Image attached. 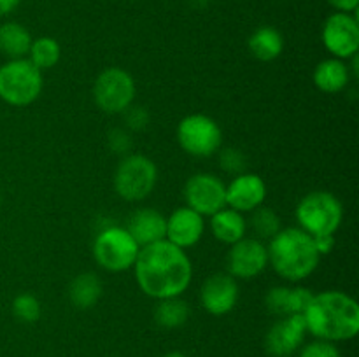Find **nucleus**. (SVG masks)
Instances as JSON below:
<instances>
[{"label":"nucleus","instance_id":"obj_1","mask_svg":"<svg viewBox=\"0 0 359 357\" xmlns=\"http://www.w3.org/2000/svg\"><path fill=\"white\" fill-rule=\"evenodd\" d=\"M133 270L140 290L154 300L182 296L193 279L189 255L168 240L140 247Z\"/></svg>","mask_w":359,"mask_h":357},{"label":"nucleus","instance_id":"obj_2","mask_svg":"<svg viewBox=\"0 0 359 357\" xmlns=\"http://www.w3.org/2000/svg\"><path fill=\"white\" fill-rule=\"evenodd\" d=\"M305 328L326 342H346L359 332V304L342 290H323L304 310Z\"/></svg>","mask_w":359,"mask_h":357},{"label":"nucleus","instance_id":"obj_3","mask_svg":"<svg viewBox=\"0 0 359 357\" xmlns=\"http://www.w3.org/2000/svg\"><path fill=\"white\" fill-rule=\"evenodd\" d=\"M269 265L280 279L302 282L318 270L323 255L314 238L300 227H284L269 244Z\"/></svg>","mask_w":359,"mask_h":357},{"label":"nucleus","instance_id":"obj_4","mask_svg":"<svg viewBox=\"0 0 359 357\" xmlns=\"http://www.w3.org/2000/svg\"><path fill=\"white\" fill-rule=\"evenodd\" d=\"M300 230L312 238L335 234L344 219L340 200L330 191H312L300 200L294 210Z\"/></svg>","mask_w":359,"mask_h":357},{"label":"nucleus","instance_id":"obj_5","mask_svg":"<svg viewBox=\"0 0 359 357\" xmlns=\"http://www.w3.org/2000/svg\"><path fill=\"white\" fill-rule=\"evenodd\" d=\"M42 70L28 58L9 59L0 65V100L11 107L32 105L42 93Z\"/></svg>","mask_w":359,"mask_h":357},{"label":"nucleus","instance_id":"obj_6","mask_svg":"<svg viewBox=\"0 0 359 357\" xmlns=\"http://www.w3.org/2000/svg\"><path fill=\"white\" fill-rule=\"evenodd\" d=\"M158 181V168L144 154H128L114 172V189L126 202H142L153 192Z\"/></svg>","mask_w":359,"mask_h":357},{"label":"nucleus","instance_id":"obj_7","mask_svg":"<svg viewBox=\"0 0 359 357\" xmlns=\"http://www.w3.org/2000/svg\"><path fill=\"white\" fill-rule=\"evenodd\" d=\"M139 251V244L133 240L128 230L121 226L105 227L93 241L95 261L107 272L118 273L133 268Z\"/></svg>","mask_w":359,"mask_h":357},{"label":"nucleus","instance_id":"obj_8","mask_svg":"<svg viewBox=\"0 0 359 357\" xmlns=\"http://www.w3.org/2000/svg\"><path fill=\"white\" fill-rule=\"evenodd\" d=\"M137 86L133 77L119 66L102 70L93 84V98L98 108L107 114H123L135 100Z\"/></svg>","mask_w":359,"mask_h":357},{"label":"nucleus","instance_id":"obj_9","mask_svg":"<svg viewBox=\"0 0 359 357\" xmlns=\"http://www.w3.org/2000/svg\"><path fill=\"white\" fill-rule=\"evenodd\" d=\"M177 142L184 153L195 158H209L219 150L223 132L216 119L205 114H189L177 126Z\"/></svg>","mask_w":359,"mask_h":357},{"label":"nucleus","instance_id":"obj_10","mask_svg":"<svg viewBox=\"0 0 359 357\" xmlns=\"http://www.w3.org/2000/svg\"><path fill=\"white\" fill-rule=\"evenodd\" d=\"M184 202L200 216L210 217L226 206V186L217 175L200 172L186 181Z\"/></svg>","mask_w":359,"mask_h":357},{"label":"nucleus","instance_id":"obj_11","mask_svg":"<svg viewBox=\"0 0 359 357\" xmlns=\"http://www.w3.org/2000/svg\"><path fill=\"white\" fill-rule=\"evenodd\" d=\"M323 44L335 58L347 62L359 51V23L353 13H335L323 24Z\"/></svg>","mask_w":359,"mask_h":357},{"label":"nucleus","instance_id":"obj_12","mask_svg":"<svg viewBox=\"0 0 359 357\" xmlns=\"http://www.w3.org/2000/svg\"><path fill=\"white\" fill-rule=\"evenodd\" d=\"M269 266V248L259 238L244 237L230 245L226 254V270L233 279H256Z\"/></svg>","mask_w":359,"mask_h":357},{"label":"nucleus","instance_id":"obj_13","mask_svg":"<svg viewBox=\"0 0 359 357\" xmlns=\"http://www.w3.org/2000/svg\"><path fill=\"white\" fill-rule=\"evenodd\" d=\"M238 301L237 279L230 273H214L207 276L200 289V303L210 315H226Z\"/></svg>","mask_w":359,"mask_h":357},{"label":"nucleus","instance_id":"obj_14","mask_svg":"<svg viewBox=\"0 0 359 357\" xmlns=\"http://www.w3.org/2000/svg\"><path fill=\"white\" fill-rule=\"evenodd\" d=\"M305 328L304 315H290L280 317L265 336V349L273 357H287L297 352L304 343Z\"/></svg>","mask_w":359,"mask_h":357},{"label":"nucleus","instance_id":"obj_15","mask_svg":"<svg viewBox=\"0 0 359 357\" xmlns=\"http://www.w3.org/2000/svg\"><path fill=\"white\" fill-rule=\"evenodd\" d=\"M266 198V184L258 174L244 172L226 186V206L245 214L262 206Z\"/></svg>","mask_w":359,"mask_h":357},{"label":"nucleus","instance_id":"obj_16","mask_svg":"<svg viewBox=\"0 0 359 357\" xmlns=\"http://www.w3.org/2000/svg\"><path fill=\"white\" fill-rule=\"evenodd\" d=\"M205 231L203 216L191 210L189 206H181L167 217V234L165 240L181 248H191L198 244Z\"/></svg>","mask_w":359,"mask_h":357},{"label":"nucleus","instance_id":"obj_17","mask_svg":"<svg viewBox=\"0 0 359 357\" xmlns=\"http://www.w3.org/2000/svg\"><path fill=\"white\" fill-rule=\"evenodd\" d=\"M126 230L139 247L165 240L167 234V217L154 209H139L130 216Z\"/></svg>","mask_w":359,"mask_h":357},{"label":"nucleus","instance_id":"obj_18","mask_svg":"<svg viewBox=\"0 0 359 357\" xmlns=\"http://www.w3.org/2000/svg\"><path fill=\"white\" fill-rule=\"evenodd\" d=\"M312 296L314 293L307 287L277 286L266 293L265 304L270 314L277 317H290V315L304 314Z\"/></svg>","mask_w":359,"mask_h":357},{"label":"nucleus","instance_id":"obj_19","mask_svg":"<svg viewBox=\"0 0 359 357\" xmlns=\"http://www.w3.org/2000/svg\"><path fill=\"white\" fill-rule=\"evenodd\" d=\"M312 79H314V84L318 86V90L323 91V93H340V91L346 90L351 80L349 65H347V62L339 58L323 59L316 66Z\"/></svg>","mask_w":359,"mask_h":357},{"label":"nucleus","instance_id":"obj_20","mask_svg":"<svg viewBox=\"0 0 359 357\" xmlns=\"http://www.w3.org/2000/svg\"><path fill=\"white\" fill-rule=\"evenodd\" d=\"M210 231L214 238L226 245H233L235 241L242 240L248 231V220L241 212L224 206L219 212L210 216Z\"/></svg>","mask_w":359,"mask_h":357},{"label":"nucleus","instance_id":"obj_21","mask_svg":"<svg viewBox=\"0 0 359 357\" xmlns=\"http://www.w3.org/2000/svg\"><path fill=\"white\" fill-rule=\"evenodd\" d=\"M251 55L259 62H273L284 51V37L277 28L259 27L248 38Z\"/></svg>","mask_w":359,"mask_h":357},{"label":"nucleus","instance_id":"obj_22","mask_svg":"<svg viewBox=\"0 0 359 357\" xmlns=\"http://www.w3.org/2000/svg\"><path fill=\"white\" fill-rule=\"evenodd\" d=\"M102 293H104L102 280L98 279V275H95L91 272L74 276V280L69 286L70 303L76 308H79V310H90V308H93L102 298Z\"/></svg>","mask_w":359,"mask_h":357},{"label":"nucleus","instance_id":"obj_23","mask_svg":"<svg viewBox=\"0 0 359 357\" xmlns=\"http://www.w3.org/2000/svg\"><path fill=\"white\" fill-rule=\"evenodd\" d=\"M32 35L23 24L7 21L0 24V52L9 59L25 58L30 51Z\"/></svg>","mask_w":359,"mask_h":357},{"label":"nucleus","instance_id":"obj_24","mask_svg":"<svg viewBox=\"0 0 359 357\" xmlns=\"http://www.w3.org/2000/svg\"><path fill=\"white\" fill-rule=\"evenodd\" d=\"M189 318V307L181 296L158 300L154 308V321L160 328L177 329L184 326Z\"/></svg>","mask_w":359,"mask_h":357},{"label":"nucleus","instance_id":"obj_25","mask_svg":"<svg viewBox=\"0 0 359 357\" xmlns=\"http://www.w3.org/2000/svg\"><path fill=\"white\" fill-rule=\"evenodd\" d=\"M62 58V48L58 41L53 37H39L32 41L28 59L37 66L39 70H49L58 65Z\"/></svg>","mask_w":359,"mask_h":357},{"label":"nucleus","instance_id":"obj_26","mask_svg":"<svg viewBox=\"0 0 359 357\" xmlns=\"http://www.w3.org/2000/svg\"><path fill=\"white\" fill-rule=\"evenodd\" d=\"M252 231L256 233V237L259 240H265V238H272L279 233L283 227H280V217L277 216L276 210L269 209V206H258L251 212V219H249Z\"/></svg>","mask_w":359,"mask_h":357},{"label":"nucleus","instance_id":"obj_27","mask_svg":"<svg viewBox=\"0 0 359 357\" xmlns=\"http://www.w3.org/2000/svg\"><path fill=\"white\" fill-rule=\"evenodd\" d=\"M11 308H13V315L20 322L32 324V322H37L41 318V301L30 293L18 294L13 300Z\"/></svg>","mask_w":359,"mask_h":357},{"label":"nucleus","instance_id":"obj_28","mask_svg":"<svg viewBox=\"0 0 359 357\" xmlns=\"http://www.w3.org/2000/svg\"><path fill=\"white\" fill-rule=\"evenodd\" d=\"M219 163L228 174L238 175L245 170V156L238 149H224L219 154Z\"/></svg>","mask_w":359,"mask_h":357},{"label":"nucleus","instance_id":"obj_29","mask_svg":"<svg viewBox=\"0 0 359 357\" xmlns=\"http://www.w3.org/2000/svg\"><path fill=\"white\" fill-rule=\"evenodd\" d=\"M300 357H340V352L333 342L318 340V342H312L304 346Z\"/></svg>","mask_w":359,"mask_h":357},{"label":"nucleus","instance_id":"obj_30","mask_svg":"<svg viewBox=\"0 0 359 357\" xmlns=\"http://www.w3.org/2000/svg\"><path fill=\"white\" fill-rule=\"evenodd\" d=\"M126 122H128L130 128L133 130H142L146 128L147 122H149V115L144 111L142 107H128L126 108Z\"/></svg>","mask_w":359,"mask_h":357},{"label":"nucleus","instance_id":"obj_31","mask_svg":"<svg viewBox=\"0 0 359 357\" xmlns=\"http://www.w3.org/2000/svg\"><path fill=\"white\" fill-rule=\"evenodd\" d=\"M314 241H316V247H318L319 254L321 255L330 254V252L333 251V247H335V237H333V234L318 237V238H314Z\"/></svg>","mask_w":359,"mask_h":357},{"label":"nucleus","instance_id":"obj_32","mask_svg":"<svg viewBox=\"0 0 359 357\" xmlns=\"http://www.w3.org/2000/svg\"><path fill=\"white\" fill-rule=\"evenodd\" d=\"M332 7H335L337 13H356L359 0H328Z\"/></svg>","mask_w":359,"mask_h":357},{"label":"nucleus","instance_id":"obj_33","mask_svg":"<svg viewBox=\"0 0 359 357\" xmlns=\"http://www.w3.org/2000/svg\"><path fill=\"white\" fill-rule=\"evenodd\" d=\"M21 0H0V16H7L13 10H16V7L20 6Z\"/></svg>","mask_w":359,"mask_h":357},{"label":"nucleus","instance_id":"obj_34","mask_svg":"<svg viewBox=\"0 0 359 357\" xmlns=\"http://www.w3.org/2000/svg\"><path fill=\"white\" fill-rule=\"evenodd\" d=\"M163 357H186L184 354H181V352H170V354H167V356H163Z\"/></svg>","mask_w":359,"mask_h":357},{"label":"nucleus","instance_id":"obj_35","mask_svg":"<svg viewBox=\"0 0 359 357\" xmlns=\"http://www.w3.org/2000/svg\"><path fill=\"white\" fill-rule=\"evenodd\" d=\"M0 205H2V198H0Z\"/></svg>","mask_w":359,"mask_h":357}]
</instances>
